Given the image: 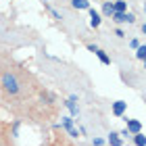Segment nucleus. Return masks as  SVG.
Segmentation results:
<instances>
[{"instance_id": "nucleus-4", "label": "nucleus", "mask_w": 146, "mask_h": 146, "mask_svg": "<svg viewBox=\"0 0 146 146\" xmlns=\"http://www.w3.org/2000/svg\"><path fill=\"white\" fill-rule=\"evenodd\" d=\"M90 25L92 27H98V25H100V15H98L94 9H90Z\"/></svg>"}, {"instance_id": "nucleus-14", "label": "nucleus", "mask_w": 146, "mask_h": 146, "mask_svg": "<svg viewBox=\"0 0 146 146\" xmlns=\"http://www.w3.org/2000/svg\"><path fill=\"white\" fill-rule=\"evenodd\" d=\"M104 140H102V138H94V146H100Z\"/></svg>"}, {"instance_id": "nucleus-13", "label": "nucleus", "mask_w": 146, "mask_h": 146, "mask_svg": "<svg viewBox=\"0 0 146 146\" xmlns=\"http://www.w3.org/2000/svg\"><path fill=\"white\" fill-rule=\"evenodd\" d=\"M65 104H67V109L71 111V115H77V113H79V111H77V107H75V102H73V100H71V98H69V100H67V102H65Z\"/></svg>"}, {"instance_id": "nucleus-17", "label": "nucleus", "mask_w": 146, "mask_h": 146, "mask_svg": "<svg viewBox=\"0 0 146 146\" xmlns=\"http://www.w3.org/2000/svg\"><path fill=\"white\" fill-rule=\"evenodd\" d=\"M144 9H146V4H144Z\"/></svg>"}, {"instance_id": "nucleus-16", "label": "nucleus", "mask_w": 146, "mask_h": 146, "mask_svg": "<svg viewBox=\"0 0 146 146\" xmlns=\"http://www.w3.org/2000/svg\"><path fill=\"white\" fill-rule=\"evenodd\" d=\"M142 31H144V34H146V23H144V25H142Z\"/></svg>"}, {"instance_id": "nucleus-9", "label": "nucleus", "mask_w": 146, "mask_h": 146, "mask_svg": "<svg viewBox=\"0 0 146 146\" xmlns=\"http://www.w3.org/2000/svg\"><path fill=\"white\" fill-rule=\"evenodd\" d=\"M134 142H136V146H146V136L140 131V134L134 136Z\"/></svg>"}, {"instance_id": "nucleus-5", "label": "nucleus", "mask_w": 146, "mask_h": 146, "mask_svg": "<svg viewBox=\"0 0 146 146\" xmlns=\"http://www.w3.org/2000/svg\"><path fill=\"white\" fill-rule=\"evenodd\" d=\"M109 144H111V146H121V138H119L117 131H111V136H109Z\"/></svg>"}, {"instance_id": "nucleus-8", "label": "nucleus", "mask_w": 146, "mask_h": 146, "mask_svg": "<svg viewBox=\"0 0 146 146\" xmlns=\"http://www.w3.org/2000/svg\"><path fill=\"white\" fill-rule=\"evenodd\" d=\"M113 19L117 23H127V13H113Z\"/></svg>"}, {"instance_id": "nucleus-1", "label": "nucleus", "mask_w": 146, "mask_h": 146, "mask_svg": "<svg viewBox=\"0 0 146 146\" xmlns=\"http://www.w3.org/2000/svg\"><path fill=\"white\" fill-rule=\"evenodd\" d=\"M142 131V123L136 121V119H127V134H140Z\"/></svg>"}, {"instance_id": "nucleus-7", "label": "nucleus", "mask_w": 146, "mask_h": 146, "mask_svg": "<svg viewBox=\"0 0 146 146\" xmlns=\"http://www.w3.org/2000/svg\"><path fill=\"white\" fill-rule=\"evenodd\" d=\"M94 54H96L98 58H100V61H102L104 65H111V58H109V54H107V52H104V50H96Z\"/></svg>"}, {"instance_id": "nucleus-3", "label": "nucleus", "mask_w": 146, "mask_h": 146, "mask_svg": "<svg viewBox=\"0 0 146 146\" xmlns=\"http://www.w3.org/2000/svg\"><path fill=\"white\" fill-rule=\"evenodd\" d=\"M63 125H65V129H67L71 136H75V138H77V129L73 127V123H71V117H63Z\"/></svg>"}, {"instance_id": "nucleus-15", "label": "nucleus", "mask_w": 146, "mask_h": 146, "mask_svg": "<svg viewBox=\"0 0 146 146\" xmlns=\"http://www.w3.org/2000/svg\"><path fill=\"white\" fill-rule=\"evenodd\" d=\"M136 19H134V15H131V13H127V23H134Z\"/></svg>"}, {"instance_id": "nucleus-10", "label": "nucleus", "mask_w": 146, "mask_h": 146, "mask_svg": "<svg viewBox=\"0 0 146 146\" xmlns=\"http://www.w3.org/2000/svg\"><path fill=\"white\" fill-rule=\"evenodd\" d=\"M75 9H90V4H88V0H73L71 2Z\"/></svg>"}, {"instance_id": "nucleus-12", "label": "nucleus", "mask_w": 146, "mask_h": 146, "mask_svg": "<svg viewBox=\"0 0 146 146\" xmlns=\"http://www.w3.org/2000/svg\"><path fill=\"white\" fill-rule=\"evenodd\" d=\"M136 56L140 58V61H146V46H138V52H136Z\"/></svg>"}, {"instance_id": "nucleus-11", "label": "nucleus", "mask_w": 146, "mask_h": 146, "mask_svg": "<svg viewBox=\"0 0 146 146\" xmlns=\"http://www.w3.org/2000/svg\"><path fill=\"white\" fill-rule=\"evenodd\" d=\"M102 13L113 17V13H115V9H113V2H104V4H102Z\"/></svg>"}, {"instance_id": "nucleus-2", "label": "nucleus", "mask_w": 146, "mask_h": 146, "mask_svg": "<svg viewBox=\"0 0 146 146\" xmlns=\"http://www.w3.org/2000/svg\"><path fill=\"white\" fill-rule=\"evenodd\" d=\"M125 109H127V102H123V100H117L115 104H113V115H117V117H121Z\"/></svg>"}, {"instance_id": "nucleus-6", "label": "nucleus", "mask_w": 146, "mask_h": 146, "mask_svg": "<svg viewBox=\"0 0 146 146\" xmlns=\"http://www.w3.org/2000/svg\"><path fill=\"white\" fill-rule=\"evenodd\" d=\"M113 9H115V13H125L127 4H125L123 0H117V2H113Z\"/></svg>"}]
</instances>
